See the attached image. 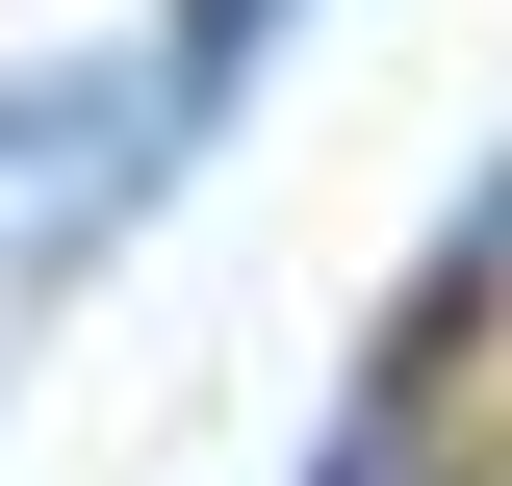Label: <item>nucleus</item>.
Returning a JSON list of instances; mask_svg holds the SVG:
<instances>
[{"instance_id": "nucleus-1", "label": "nucleus", "mask_w": 512, "mask_h": 486, "mask_svg": "<svg viewBox=\"0 0 512 486\" xmlns=\"http://www.w3.org/2000/svg\"><path fill=\"white\" fill-rule=\"evenodd\" d=\"M103 128H128V77H0V180H77Z\"/></svg>"}]
</instances>
